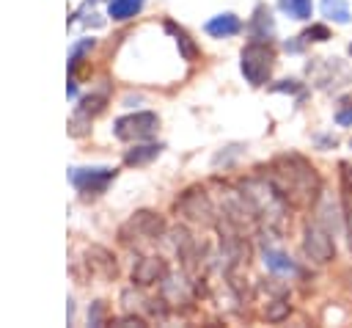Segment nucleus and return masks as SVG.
Here are the masks:
<instances>
[{
    "label": "nucleus",
    "instance_id": "5",
    "mask_svg": "<svg viewBox=\"0 0 352 328\" xmlns=\"http://www.w3.org/2000/svg\"><path fill=\"white\" fill-rule=\"evenodd\" d=\"M160 127V119L157 113H148V110H140V113H129V116H121L113 127L116 138L121 141H143V138H151Z\"/></svg>",
    "mask_w": 352,
    "mask_h": 328
},
{
    "label": "nucleus",
    "instance_id": "7",
    "mask_svg": "<svg viewBox=\"0 0 352 328\" xmlns=\"http://www.w3.org/2000/svg\"><path fill=\"white\" fill-rule=\"evenodd\" d=\"M176 209H179V212H184V215H187V218H192V221H209V215H212V204H209L206 193H204V190H198V187L187 190V193L179 198Z\"/></svg>",
    "mask_w": 352,
    "mask_h": 328
},
{
    "label": "nucleus",
    "instance_id": "24",
    "mask_svg": "<svg viewBox=\"0 0 352 328\" xmlns=\"http://www.w3.org/2000/svg\"><path fill=\"white\" fill-rule=\"evenodd\" d=\"M349 146H352V141H349Z\"/></svg>",
    "mask_w": 352,
    "mask_h": 328
},
{
    "label": "nucleus",
    "instance_id": "20",
    "mask_svg": "<svg viewBox=\"0 0 352 328\" xmlns=\"http://www.w3.org/2000/svg\"><path fill=\"white\" fill-rule=\"evenodd\" d=\"M300 85H297V80H283V83H278V85H272V91H297Z\"/></svg>",
    "mask_w": 352,
    "mask_h": 328
},
{
    "label": "nucleus",
    "instance_id": "2",
    "mask_svg": "<svg viewBox=\"0 0 352 328\" xmlns=\"http://www.w3.org/2000/svg\"><path fill=\"white\" fill-rule=\"evenodd\" d=\"M242 193L248 196L256 218H261L267 223V229L272 232H283L286 226V212H289V201L280 196V190L272 185L270 176H256L248 179L242 185Z\"/></svg>",
    "mask_w": 352,
    "mask_h": 328
},
{
    "label": "nucleus",
    "instance_id": "1",
    "mask_svg": "<svg viewBox=\"0 0 352 328\" xmlns=\"http://www.w3.org/2000/svg\"><path fill=\"white\" fill-rule=\"evenodd\" d=\"M270 179L292 207H308L322 190L316 168L302 154H280L270 165Z\"/></svg>",
    "mask_w": 352,
    "mask_h": 328
},
{
    "label": "nucleus",
    "instance_id": "3",
    "mask_svg": "<svg viewBox=\"0 0 352 328\" xmlns=\"http://www.w3.org/2000/svg\"><path fill=\"white\" fill-rule=\"evenodd\" d=\"M272 66H275V52L261 41H253L239 52V69L250 85H264L270 80Z\"/></svg>",
    "mask_w": 352,
    "mask_h": 328
},
{
    "label": "nucleus",
    "instance_id": "23",
    "mask_svg": "<svg viewBox=\"0 0 352 328\" xmlns=\"http://www.w3.org/2000/svg\"><path fill=\"white\" fill-rule=\"evenodd\" d=\"M349 55H352V44H349Z\"/></svg>",
    "mask_w": 352,
    "mask_h": 328
},
{
    "label": "nucleus",
    "instance_id": "16",
    "mask_svg": "<svg viewBox=\"0 0 352 328\" xmlns=\"http://www.w3.org/2000/svg\"><path fill=\"white\" fill-rule=\"evenodd\" d=\"M165 28H168V30H170V33H173V36H176V44H179V47H182V55H184V58H187V61H192V58H195V52H198V50H195V44H192V41H190V36H187V33H184V30H182V28H176V25H173V22H168V25H165Z\"/></svg>",
    "mask_w": 352,
    "mask_h": 328
},
{
    "label": "nucleus",
    "instance_id": "8",
    "mask_svg": "<svg viewBox=\"0 0 352 328\" xmlns=\"http://www.w3.org/2000/svg\"><path fill=\"white\" fill-rule=\"evenodd\" d=\"M124 229H132L138 237H157V234L165 229V223H162V218H157L154 212H138Z\"/></svg>",
    "mask_w": 352,
    "mask_h": 328
},
{
    "label": "nucleus",
    "instance_id": "11",
    "mask_svg": "<svg viewBox=\"0 0 352 328\" xmlns=\"http://www.w3.org/2000/svg\"><path fill=\"white\" fill-rule=\"evenodd\" d=\"M140 8H143V0H110L107 14H110L113 19H129V17H135Z\"/></svg>",
    "mask_w": 352,
    "mask_h": 328
},
{
    "label": "nucleus",
    "instance_id": "22",
    "mask_svg": "<svg viewBox=\"0 0 352 328\" xmlns=\"http://www.w3.org/2000/svg\"><path fill=\"white\" fill-rule=\"evenodd\" d=\"M346 243H349V251H352V209L346 212Z\"/></svg>",
    "mask_w": 352,
    "mask_h": 328
},
{
    "label": "nucleus",
    "instance_id": "14",
    "mask_svg": "<svg viewBox=\"0 0 352 328\" xmlns=\"http://www.w3.org/2000/svg\"><path fill=\"white\" fill-rule=\"evenodd\" d=\"M160 273H162V262H157V259H143V262L135 267V281L151 284V281H157Z\"/></svg>",
    "mask_w": 352,
    "mask_h": 328
},
{
    "label": "nucleus",
    "instance_id": "13",
    "mask_svg": "<svg viewBox=\"0 0 352 328\" xmlns=\"http://www.w3.org/2000/svg\"><path fill=\"white\" fill-rule=\"evenodd\" d=\"M264 265H267L270 270H275V273H294V262H292L286 254L272 251V248L264 251Z\"/></svg>",
    "mask_w": 352,
    "mask_h": 328
},
{
    "label": "nucleus",
    "instance_id": "18",
    "mask_svg": "<svg viewBox=\"0 0 352 328\" xmlns=\"http://www.w3.org/2000/svg\"><path fill=\"white\" fill-rule=\"evenodd\" d=\"M338 168H341L338 171L341 174V196L344 198H352V165L349 163H341Z\"/></svg>",
    "mask_w": 352,
    "mask_h": 328
},
{
    "label": "nucleus",
    "instance_id": "21",
    "mask_svg": "<svg viewBox=\"0 0 352 328\" xmlns=\"http://www.w3.org/2000/svg\"><path fill=\"white\" fill-rule=\"evenodd\" d=\"M336 121H338V124H352V107H349V110H338V113H336Z\"/></svg>",
    "mask_w": 352,
    "mask_h": 328
},
{
    "label": "nucleus",
    "instance_id": "17",
    "mask_svg": "<svg viewBox=\"0 0 352 328\" xmlns=\"http://www.w3.org/2000/svg\"><path fill=\"white\" fill-rule=\"evenodd\" d=\"M253 25H256V28H261L256 39H267V36L272 33V19H270V11L258 8V11H256V19H253Z\"/></svg>",
    "mask_w": 352,
    "mask_h": 328
},
{
    "label": "nucleus",
    "instance_id": "19",
    "mask_svg": "<svg viewBox=\"0 0 352 328\" xmlns=\"http://www.w3.org/2000/svg\"><path fill=\"white\" fill-rule=\"evenodd\" d=\"M302 39H305V41H327V39H330V30H327L324 25H311V28L302 33Z\"/></svg>",
    "mask_w": 352,
    "mask_h": 328
},
{
    "label": "nucleus",
    "instance_id": "12",
    "mask_svg": "<svg viewBox=\"0 0 352 328\" xmlns=\"http://www.w3.org/2000/svg\"><path fill=\"white\" fill-rule=\"evenodd\" d=\"M322 14L330 17L333 22H338V25H346V22L352 19L346 0H322Z\"/></svg>",
    "mask_w": 352,
    "mask_h": 328
},
{
    "label": "nucleus",
    "instance_id": "4",
    "mask_svg": "<svg viewBox=\"0 0 352 328\" xmlns=\"http://www.w3.org/2000/svg\"><path fill=\"white\" fill-rule=\"evenodd\" d=\"M302 251L311 256V262H316V265H327V262L336 256L333 232H330L324 223H319V221H311V223L305 226Z\"/></svg>",
    "mask_w": 352,
    "mask_h": 328
},
{
    "label": "nucleus",
    "instance_id": "9",
    "mask_svg": "<svg viewBox=\"0 0 352 328\" xmlns=\"http://www.w3.org/2000/svg\"><path fill=\"white\" fill-rule=\"evenodd\" d=\"M239 17L236 14H231V11H226V14H217V17H212L209 22H206V33L209 36H214V39H226V36H234V33H239Z\"/></svg>",
    "mask_w": 352,
    "mask_h": 328
},
{
    "label": "nucleus",
    "instance_id": "6",
    "mask_svg": "<svg viewBox=\"0 0 352 328\" xmlns=\"http://www.w3.org/2000/svg\"><path fill=\"white\" fill-rule=\"evenodd\" d=\"M113 168H74L69 176H72V185L82 193H102L107 187V182L113 179Z\"/></svg>",
    "mask_w": 352,
    "mask_h": 328
},
{
    "label": "nucleus",
    "instance_id": "15",
    "mask_svg": "<svg viewBox=\"0 0 352 328\" xmlns=\"http://www.w3.org/2000/svg\"><path fill=\"white\" fill-rule=\"evenodd\" d=\"M280 11H286L294 19H308L311 17V0H278Z\"/></svg>",
    "mask_w": 352,
    "mask_h": 328
},
{
    "label": "nucleus",
    "instance_id": "10",
    "mask_svg": "<svg viewBox=\"0 0 352 328\" xmlns=\"http://www.w3.org/2000/svg\"><path fill=\"white\" fill-rule=\"evenodd\" d=\"M160 152H162L160 143H146V146H135V149H129V152L124 154V160H126V165H146V163H151Z\"/></svg>",
    "mask_w": 352,
    "mask_h": 328
}]
</instances>
